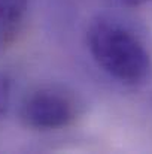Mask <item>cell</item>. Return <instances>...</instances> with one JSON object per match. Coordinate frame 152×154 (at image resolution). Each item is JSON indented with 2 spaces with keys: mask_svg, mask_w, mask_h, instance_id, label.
<instances>
[{
  "mask_svg": "<svg viewBox=\"0 0 152 154\" xmlns=\"http://www.w3.org/2000/svg\"><path fill=\"white\" fill-rule=\"evenodd\" d=\"M87 45L96 64L110 78L137 85L152 72V60L143 42L119 21L97 17L87 32Z\"/></svg>",
  "mask_w": 152,
  "mask_h": 154,
  "instance_id": "obj_1",
  "label": "cell"
},
{
  "mask_svg": "<svg viewBox=\"0 0 152 154\" xmlns=\"http://www.w3.org/2000/svg\"><path fill=\"white\" fill-rule=\"evenodd\" d=\"M79 97L60 84H42L30 90L19 106L21 123L36 132H55L70 127L81 115Z\"/></svg>",
  "mask_w": 152,
  "mask_h": 154,
  "instance_id": "obj_2",
  "label": "cell"
},
{
  "mask_svg": "<svg viewBox=\"0 0 152 154\" xmlns=\"http://www.w3.org/2000/svg\"><path fill=\"white\" fill-rule=\"evenodd\" d=\"M28 0H0V47L18 35L27 14Z\"/></svg>",
  "mask_w": 152,
  "mask_h": 154,
  "instance_id": "obj_3",
  "label": "cell"
},
{
  "mask_svg": "<svg viewBox=\"0 0 152 154\" xmlns=\"http://www.w3.org/2000/svg\"><path fill=\"white\" fill-rule=\"evenodd\" d=\"M12 96V78L6 72H0V118L6 114Z\"/></svg>",
  "mask_w": 152,
  "mask_h": 154,
  "instance_id": "obj_4",
  "label": "cell"
},
{
  "mask_svg": "<svg viewBox=\"0 0 152 154\" xmlns=\"http://www.w3.org/2000/svg\"><path fill=\"white\" fill-rule=\"evenodd\" d=\"M124 3L130 5V6H139V5H143V3H148L151 0H122Z\"/></svg>",
  "mask_w": 152,
  "mask_h": 154,
  "instance_id": "obj_5",
  "label": "cell"
}]
</instances>
